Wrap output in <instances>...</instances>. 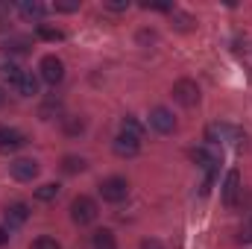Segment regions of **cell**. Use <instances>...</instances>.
<instances>
[{"mask_svg":"<svg viewBox=\"0 0 252 249\" xmlns=\"http://www.w3.org/2000/svg\"><path fill=\"white\" fill-rule=\"evenodd\" d=\"M97 202L91 199V196H76L73 202H70V217H73V223L76 226H88V223H94L97 220Z\"/></svg>","mask_w":252,"mask_h":249,"instance_id":"cell-1","label":"cell"},{"mask_svg":"<svg viewBox=\"0 0 252 249\" xmlns=\"http://www.w3.org/2000/svg\"><path fill=\"white\" fill-rule=\"evenodd\" d=\"M205 138L211 144H238V141H244V132L229 124H211L205 129Z\"/></svg>","mask_w":252,"mask_h":249,"instance_id":"cell-2","label":"cell"},{"mask_svg":"<svg viewBox=\"0 0 252 249\" xmlns=\"http://www.w3.org/2000/svg\"><path fill=\"white\" fill-rule=\"evenodd\" d=\"M173 100H176L179 106H185V109H193V106L199 103V88H196V82H193V79H179V82L173 85Z\"/></svg>","mask_w":252,"mask_h":249,"instance_id":"cell-3","label":"cell"},{"mask_svg":"<svg viewBox=\"0 0 252 249\" xmlns=\"http://www.w3.org/2000/svg\"><path fill=\"white\" fill-rule=\"evenodd\" d=\"M190 158H193V164H199L208 176H205V185H202V193H208L211 190V185H214V170H217V156H211L208 150H193L190 153Z\"/></svg>","mask_w":252,"mask_h":249,"instance_id":"cell-4","label":"cell"},{"mask_svg":"<svg viewBox=\"0 0 252 249\" xmlns=\"http://www.w3.org/2000/svg\"><path fill=\"white\" fill-rule=\"evenodd\" d=\"M100 193H103L106 202H124L126 196H129V185H126V179H121V176H112V179H106L100 185Z\"/></svg>","mask_w":252,"mask_h":249,"instance_id":"cell-5","label":"cell"},{"mask_svg":"<svg viewBox=\"0 0 252 249\" xmlns=\"http://www.w3.org/2000/svg\"><path fill=\"white\" fill-rule=\"evenodd\" d=\"M41 79H44L47 85H59V82L64 79L62 59H56V56H44V59H41Z\"/></svg>","mask_w":252,"mask_h":249,"instance_id":"cell-6","label":"cell"},{"mask_svg":"<svg viewBox=\"0 0 252 249\" xmlns=\"http://www.w3.org/2000/svg\"><path fill=\"white\" fill-rule=\"evenodd\" d=\"M9 170H12V176L18 182H32L38 176V161H32V158H15L9 164Z\"/></svg>","mask_w":252,"mask_h":249,"instance_id":"cell-7","label":"cell"},{"mask_svg":"<svg viewBox=\"0 0 252 249\" xmlns=\"http://www.w3.org/2000/svg\"><path fill=\"white\" fill-rule=\"evenodd\" d=\"M150 126H153L156 132H161V135H170V132L176 129V118H173L164 106H158V109L150 112Z\"/></svg>","mask_w":252,"mask_h":249,"instance_id":"cell-8","label":"cell"},{"mask_svg":"<svg viewBox=\"0 0 252 249\" xmlns=\"http://www.w3.org/2000/svg\"><path fill=\"white\" fill-rule=\"evenodd\" d=\"M138 150H141V138L126 135V132H121V135L115 138V153H118L121 158H132V156H138Z\"/></svg>","mask_w":252,"mask_h":249,"instance_id":"cell-9","label":"cell"},{"mask_svg":"<svg viewBox=\"0 0 252 249\" xmlns=\"http://www.w3.org/2000/svg\"><path fill=\"white\" fill-rule=\"evenodd\" d=\"M24 144H27V138H24L18 129H9V126L0 129V153H15V150H21Z\"/></svg>","mask_w":252,"mask_h":249,"instance_id":"cell-10","label":"cell"},{"mask_svg":"<svg viewBox=\"0 0 252 249\" xmlns=\"http://www.w3.org/2000/svg\"><path fill=\"white\" fill-rule=\"evenodd\" d=\"M238 190H241V173L238 170H229L226 173V182H223V202L226 205H235Z\"/></svg>","mask_w":252,"mask_h":249,"instance_id":"cell-11","label":"cell"},{"mask_svg":"<svg viewBox=\"0 0 252 249\" xmlns=\"http://www.w3.org/2000/svg\"><path fill=\"white\" fill-rule=\"evenodd\" d=\"M3 217H6V223H9V229H15V226L27 223V217H30V208H27L24 202H15V205H9V208L3 211Z\"/></svg>","mask_w":252,"mask_h":249,"instance_id":"cell-12","label":"cell"},{"mask_svg":"<svg viewBox=\"0 0 252 249\" xmlns=\"http://www.w3.org/2000/svg\"><path fill=\"white\" fill-rule=\"evenodd\" d=\"M15 91H18L21 97H32V94H38V79H35L32 73H27V70H24V76L15 82Z\"/></svg>","mask_w":252,"mask_h":249,"instance_id":"cell-13","label":"cell"},{"mask_svg":"<svg viewBox=\"0 0 252 249\" xmlns=\"http://www.w3.org/2000/svg\"><path fill=\"white\" fill-rule=\"evenodd\" d=\"M91 247L94 249H118V241H115V235L109 229H100V232L91 235Z\"/></svg>","mask_w":252,"mask_h":249,"instance_id":"cell-14","label":"cell"},{"mask_svg":"<svg viewBox=\"0 0 252 249\" xmlns=\"http://www.w3.org/2000/svg\"><path fill=\"white\" fill-rule=\"evenodd\" d=\"M18 12H21L24 18H32V21H38V18L47 12V6H41V3H18Z\"/></svg>","mask_w":252,"mask_h":249,"instance_id":"cell-15","label":"cell"},{"mask_svg":"<svg viewBox=\"0 0 252 249\" xmlns=\"http://www.w3.org/2000/svg\"><path fill=\"white\" fill-rule=\"evenodd\" d=\"M0 76H3V79H6V82H9V85H12V88H15V82H18V79H21V76H24V70H21V67H18V64H3V67H0Z\"/></svg>","mask_w":252,"mask_h":249,"instance_id":"cell-16","label":"cell"},{"mask_svg":"<svg viewBox=\"0 0 252 249\" xmlns=\"http://www.w3.org/2000/svg\"><path fill=\"white\" fill-rule=\"evenodd\" d=\"M62 170L64 173H82V170H85V161L76 158V156H64L62 158Z\"/></svg>","mask_w":252,"mask_h":249,"instance_id":"cell-17","label":"cell"},{"mask_svg":"<svg viewBox=\"0 0 252 249\" xmlns=\"http://www.w3.org/2000/svg\"><path fill=\"white\" fill-rule=\"evenodd\" d=\"M56 196H59V185H53V182H47V185H41L35 190V199H41V202H50Z\"/></svg>","mask_w":252,"mask_h":249,"instance_id":"cell-18","label":"cell"},{"mask_svg":"<svg viewBox=\"0 0 252 249\" xmlns=\"http://www.w3.org/2000/svg\"><path fill=\"white\" fill-rule=\"evenodd\" d=\"M38 38H44V41H62L64 38V32L62 30H53V27H44V24H38Z\"/></svg>","mask_w":252,"mask_h":249,"instance_id":"cell-19","label":"cell"},{"mask_svg":"<svg viewBox=\"0 0 252 249\" xmlns=\"http://www.w3.org/2000/svg\"><path fill=\"white\" fill-rule=\"evenodd\" d=\"M121 132H126V135H135V138H141V124L135 121V118H124V124H121Z\"/></svg>","mask_w":252,"mask_h":249,"instance_id":"cell-20","label":"cell"},{"mask_svg":"<svg viewBox=\"0 0 252 249\" xmlns=\"http://www.w3.org/2000/svg\"><path fill=\"white\" fill-rule=\"evenodd\" d=\"M30 249H62V247H59V241H53V238H35Z\"/></svg>","mask_w":252,"mask_h":249,"instance_id":"cell-21","label":"cell"},{"mask_svg":"<svg viewBox=\"0 0 252 249\" xmlns=\"http://www.w3.org/2000/svg\"><path fill=\"white\" fill-rule=\"evenodd\" d=\"M6 53L12 50V53H27V41L24 38H12V41H6V47H3Z\"/></svg>","mask_w":252,"mask_h":249,"instance_id":"cell-22","label":"cell"},{"mask_svg":"<svg viewBox=\"0 0 252 249\" xmlns=\"http://www.w3.org/2000/svg\"><path fill=\"white\" fill-rule=\"evenodd\" d=\"M141 6L144 9H156V12H173V3H158V0H147Z\"/></svg>","mask_w":252,"mask_h":249,"instance_id":"cell-23","label":"cell"},{"mask_svg":"<svg viewBox=\"0 0 252 249\" xmlns=\"http://www.w3.org/2000/svg\"><path fill=\"white\" fill-rule=\"evenodd\" d=\"M56 12H76L79 9V3L76 0H56V6H53Z\"/></svg>","mask_w":252,"mask_h":249,"instance_id":"cell-24","label":"cell"},{"mask_svg":"<svg viewBox=\"0 0 252 249\" xmlns=\"http://www.w3.org/2000/svg\"><path fill=\"white\" fill-rule=\"evenodd\" d=\"M64 129H67V135H76V132H82V129H85V124H82V121H76V118H67Z\"/></svg>","mask_w":252,"mask_h":249,"instance_id":"cell-25","label":"cell"},{"mask_svg":"<svg viewBox=\"0 0 252 249\" xmlns=\"http://www.w3.org/2000/svg\"><path fill=\"white\" fill-rule=\"evenodd\" d=\"M106 9H112V12H124V9H129V3H126V0H106Z\"/></svg>","mask_w":252,"mask_h":249,"instance_id":"cell-26","label":"cell"},{"mask_svg":"<svg viewBox=\"0 0 252 249\" xmlns=\"http://www.w3.org/2000/svg\"><path fill=\"white\" fill-rule=\"evenodd\" d=\"M141 249H161V244H158V241H153V238H147V241L141 244Z\"/></svg>","mask_w":252,"mask_h":249,"instance_id":"cell-27","label":"cell"},{"mask_svg":"<svg viewBox=\"0 0 252 249\" xmlns=\"http://www.w3.org/2000/svg\"><path fill=\"white\" fill-rule=\"evenodd\" d=\"M6 241H9V232H6V229L0 226V247H6Z\"/></svg>","mask_w":252,"mask_h":249,"instance_id":"cell-28","label":"cell"},{"mask_svg":"<svg viewBox=\"0 0 252 249\" xmlns=\"http://www.w3.org/2000/svg\"><path fill=\"white\" fill-rule=\"evenodd\" d=\"M3 103H6V94H3V88H0V106H3Z\"/></svg>","mask_w":252,"mask_h":249,"instance_id":"cell-29","label":"cell"}]
</instances>
